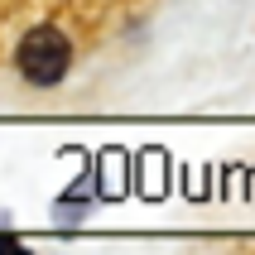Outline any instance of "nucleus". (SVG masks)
<instances>
[{
  "instance_id": "nucleus-2",
  "label": "nucleus",
  "mask_w": 255,
  "mask_h": 255,
  "mask_svg": "<svg viewBox=\"0 0 255 255\" xmlns=\"http://www.w3.org/2000/svg\"><path fill=\"white\" fill-rule=\"evenodd\" d=\"M0 255H34L29 246H19L14 236H0Z\"/></svg>"
},
{
  "instance_id": "nucleus-1",
  "label": "nucleus",
  "mask_w": 255,
  "mask_h": 255,
  "mask_svg": "<svg viewBox=\"0 0 255 255\" xmlns=\"http://www.w3.org/2000/svg\"><path fill=\"white\" fill-rule=\"evenodd\" d=\"M14 63H19V72H24V82L58 87L63 77H68V68H72V43H68V34H63L58 24H34L24 39H19Z\"/></svg>"
}]
</instances>
